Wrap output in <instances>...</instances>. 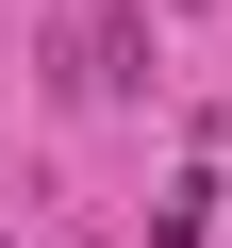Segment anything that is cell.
Wrapping results in <instances>:
<instances>
[{"label": "cell", "mask_w": 232, "mask_h": 248, "mask_svg": "<svg viewBox=\"0 0 232 248\" xmlns=\"http://www.w3.org/2000/svg\"><path fill=\"white\" fill-rule=\"evenodd\" d=\"M83 83H149V17H99L83 33Z\"/></svg>", "instance_id": "1"}]
</instances>
